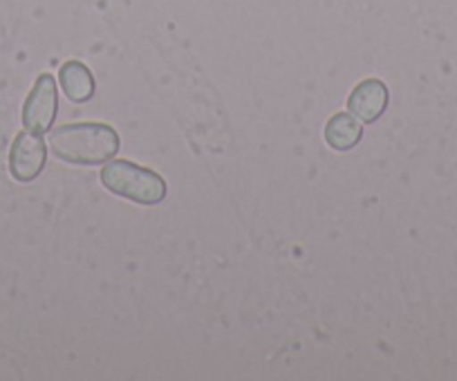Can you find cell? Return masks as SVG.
<instances>
[{
    "label": "cell",
    "mask_w": 457,
    "mask_h": 381,
    "mask_svg": "<svg viewBox=\"0 0 457 381\" xmlns=\"http://www.w3.org/2000/svg\"><path fill=\"white\" fill-rule=\"evenodd\" d=\"M50 148L61 162L79 166H96L120 153V135L112 126L86 121L65 124L52 130Z\"/></svg>",
    "instance_id": "obj_1"
},
{
    "label": "cell",
    "mask_w": 457,
    "mask_h": 381,
    "mask_svg": "<svg viewBox=\"0 0 457 381\" xmlns=\"http://www.w3.org/2000/svg\"><path fill=\"white\" fill-rule=\"evenodd\" d=\"M101 184L110 194L130 200V203L146 204V207L160 204L166 198L164 178L157 175L155 170L135 164V162H110L101 170Z\"/></svg>",
    "instance_id": "obj_2"
},
{
    "label": "cell",
    "mask_w": 457,
    "mask_h": 381,
    "mask_svg": "<svg viewBox=\"0 0 457 381\" xmlns=\"http://www.w3.org/2000/svg\"><path fill=\"white\" fill-rule=\"evenodd\" d=\"M56 108H59V92H56L54 77L52 74H41L23 106L25 128L32 130V133L50 130L52 121L56 117Z\"/></svg>",
    "instance_id": "obj_3"
},
{
    "label": "cell",
    "mask_w": 457,
    "mask_h": 381,
    "mask_svg": "<svg viewBox=\"0 0 457 381\" xmlns=\"http://www.w3.org/2000/svg\"><path fill=\"white\" fill-rule=\"evenodd\" d=\"M47 160L46 142L38 137V133H21L12 144L10 153V170L19 182H32L38 178Z\"/></svg>",
    "instance_id": "obj_4"
},
{
    "label": "cell",
    "mask_w": 457,
    "mask_h": 381,
    "mask_svg": "<svg viewBox=\"0 0 457 381\" xmlns=\"http://www.w3.org/2000/svg\"><path fill=\"white\" fill-rule=\"evenodd\" d=\"M388 87L379 79H366L359 83L348 97V111L350 115L357 117L363 124H372L379 120L388 108Z\"/></svg>",
    "instance_id": "obj_5"
},
{
    "label": "cell",
    "mask_w": 457,
    "mask_h": 381,
    "mask_svg": "<svg viewBox=\"0 0 457 381\" xmlns=\"http://www.w3.org/2000/svg\"><path fill=\"white\" fill-rule=\"evenodd\" d=\"M59 79L65 97L70 102L86 104L95 95V79H92V72L87 70V65H83L81 61H68V63L61 65Z\"/></svg>",
    "instance_id": "obj_6"
},
{
    "label": "cell",
    "mask_w": 457,
    "mask_h": 381,
    "mask_svg": "<svg viewBox=\"0 0 457 381\" xmlns=\"http://www.w3.org/2000/svg\"><path fill=\"white\" fill-rule=\"evenodd\" d=\"M361 135V124L357 117L348 115V112H338L325 124V142L334 151H350L357 146Z\"/></svg>",
    "instance_id": "obj_7"
}]
</instances>
